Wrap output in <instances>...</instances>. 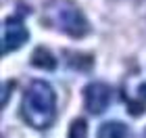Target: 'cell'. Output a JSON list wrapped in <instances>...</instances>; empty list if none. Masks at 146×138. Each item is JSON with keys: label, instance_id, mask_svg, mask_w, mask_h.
<instances>
[{"label": "cell", "instance_id": "obj_7", "mask_svg": "<svg viewBox=\"0 0 146 138\" xmlns=\"http://www.w3.org/2000/svg\"><path fill=\"white\" fill-rule=\"evenodd\" d=\"M88 134V126H86V121L84 119H75L71 123V128H69V136L71 138H77V136H86Z\"/></svg>", "mask_w": 146, "mask_h": 138}, {"label": "cell", "instance_id": "obj_8", "mask_svg": "<svg viewBox=\"0 0 146 138\" xmlns=\"http://www.w3.org/2000/svg\"><path fill=\"white\" fill-rule=\"evenodd\" d=\"M2 107H6V103H9V94H11V90H15V82H4V86H2Z\"/></svg>", "mask_w": 146, "mask_h": 138}, {"label": "cell", "instance_id": "obj_6", "mask_svg": "<svg viewBox=\"0 0 146 138\" xmlns=\"http://www.w3.org/2000/svg\"><path fill=\"white\" fill-rule=\"evenodd\" d=\"M129 130L123 126V123H119V121H109V123H104V126L100 128V134L102 138H109V136H125Z\"/></svg>", "mask_w": 146, "mask_h": 138}, {"label": "cell", "instance_id": "obj_4", "mask_svg": "<svg viewBox=\"0 0 146 138\" xmlns=\"http://www.w3.org/2000/svg\"><path fill=\"white\" fill-rule=\"evenodd\" d=\"M29 31L25 27L23 21L19 19H4V27H2V55H9L13 50H19L21 46L27 42Z\"/></svg>", "mask_w": 146, "mask_h": 138}, {"label": "cell", "instance_id": "obj_2", "mask_svg": "<svg viewBox=\"0 0 146 138\" xmlns=\"http://www.w3.org/2000/svg\"><path fill=\"white\" fill-rule=\"evenodd\" d=\"M48 17L63 34L71 38H84L90 31V23L86 15L71 0H54L52 4H48Z\"/></svg>", "mask_w": 146, "mask_h": 138}, {"label": "cell", "instance_id": "obj_5", "mask_svg": "<svg viewBox=\"0 0 146 138\" xmlns=\"http://www.w3.org/2000/svg\"><path fill=\"white\" fill-rule=\"evenodd\" d=\"M31 65L34 67H40V69H48L52 71L56 67V59L50 55V50L42 48V46H38V48L34 50V55H31Z\"/></svg>", "mask_w": 146, "mask_h": 138}, {"label": "cell", "instance_id": "obj_1", "mask_svg": "<svg viewBox=\"0 0 146 138\" xmlns=\"http://www.w3.org/2000/svg\"><path fill=\"white\" fill-rule=\"evenodd\" d=\"M21 115L25 123L36 130H44L54 121L56 115V94L48 82L34 80L25 90L21 103Z\"/></svg>", "mask_w": 146, "mask_h": 138}, {"label": "cell", "instance_id": "obj_9", "mask_svg": "<svg viewBox=\"0 0 146 138\" xmlns=\"http://www.w3.org/2000/svg\"><path fill=\"white\" fill-rule=\"evenodd\" d=\"M140 94L146 98V84H142V86H140Z\"/></svg>", "mask_w": 146, "mask_h": 138}, {"label": "cell", "instance_id": "obj_3", "mask_svg": "<svg viewBox=\"0 0 146 138\" xmlns=\"http://www.w3.org/2000/svg\"><path fill=\"white\" fill-rule=\"evenodd\" d=\"M113 92L107 84L102 82H92L84 88V105L88 109V113L92 115H100L104 109L109 107Z\"/></svg>", "mask_w": 146, "mask_h": 138}]
</instances>
